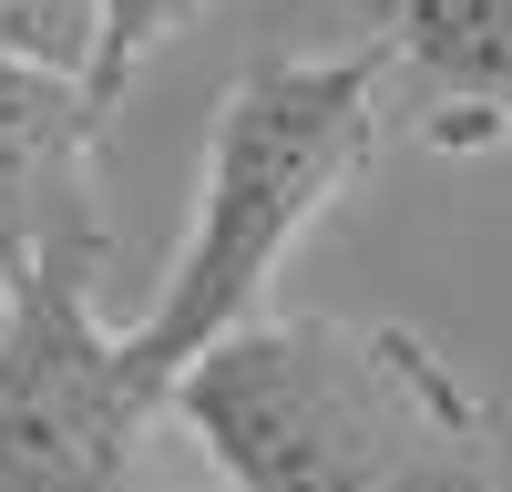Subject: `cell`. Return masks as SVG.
Segmentation results:
<instances>
[{"instance_id": "52a82bcc", "label": "cell", "mask_w": 512, "mask_h": 492, "mask_svg": "<svg viewBox=\"0 0 512 492\" xmlns=\"http://www.w3.org/2000/svg\"><path fill=\"white\" fill-rule=\"evenodd\" d=\"M93 0H0V62L93 82Z\"/></svg>"}, {"instance_id": "8992f818", "label": "cell", "mask_w": 512, "mask_h": 492, "mask_svg": "<svg viewBox=\"0 0 512 492\" xmlns=\"http://www.w3.org/2000/svg\"><path fill=\"white\" fill-rule=\"evenodd\" d=\"M195 11L205 0H93V82H82V93H93V113H113L123 93H134V72L164 52V41H185L195 31Z\"/></svg>"}, {"instance_id": "5b68a950", "label": "cell", "mask_w": 512, "mask_h": 492, "mask_svg": "<svg viewBox=\"0 0 512 492\" xmlns=\"http://www.w3.org/2000/svg\"><path fill=\"white\" fill-rule=\"evenodd\" d=\"M390 82L431 113V144L472 154L512 134V0H390L379 11Z\"/></svg>"}, {"instance_id": "3957f363", "label": "cell", "mask_w": 512, "mask_h": 492, "mask_svg": "<svg viewBox=\"0 0 512 492\" xmlns=\"http://www.w3.org/2000/svg\"><path fill=\"white\" fill-rule=\"evenodd\" d=\"M154 410L123 380V328L93 318V267L0 287V492H123Z\"/></svg>"}, {"instance_id": "7a4b0ae2", "label": "cell", "mask_w": 512, "mask_h": 492, "mask_svg": "<svg viewBox=\"0 0 512 492\" xmlns=\"http://www.w3.org/2000/svg\"><path fill=\"white\" fill-rule=\"evenodd\" d=\"M379 103H390V52L349 41V52H277L246 82H226L216 123H205V175H195V226L164 267L154 308L123 328V380L164 421L175 380L256 328L287 246L308 236L338 195L369 175L379 154Z\"/></svg>"}, {"instance_id": "277c9868", "label": "cell", "mask_w": 512, "mask_h": 492, "mask_svg": "<svg viewBox=\"0 0 512 492\" xmlns=\"http://www.w3.org/2000/svg\"><path fill=\"white\" fill-rule=\"evenodd\" d=\"M103 113L62 72L0 62V287L21 267H93L113 257L103 195H93Z\"/></svg>"}, {"instance_id": "6da1fadb", "label": "cell", "mask_w": 512, "mask_h": 492, "mask_svg": "<svg viewBox=\"0 0 512 492\" xmlns=\"http://www.w3.org/2000/svg\"><path fill=\"white\" fill-rule=\"evenodd\" d=\"M226 492H502L492 400L400 318H256L164 400Z\"/></svg>"}]
</instances>
